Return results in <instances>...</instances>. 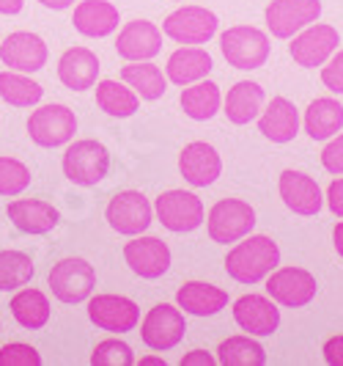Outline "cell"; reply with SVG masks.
<instances>
[{"label": "cell", "instance_id": "42", "mask_svg": "<svg viewBox=\"0 0 343 366\" xmlns=\"http://www.w3.org/2000/svg\"><path fill=\"white\" fill-rule=\"evenodd\" d=\"M324 361L329 366H343V336H332L324 342Z\"/></svg>", "mask_w": 343, "mask_h": 366}, {"label": "cell", "instance_id": "20", "mask_svg": "<svg viewBox=\"0 0 343 366\" xmlns=\"http://www.w3.org/2000/svg\"><path fill=\"white\" fill-rule=\"evenodd\" d=\"M236 325L250 336H272L280 325V309L272 297L264 295H242L234 303Z\"/></svg>", "mask_w": 343, "mask_h": 366}, {"label": "cell", "instance_id": "35", "mask_svg": "<svg viewBox=\"0 0 343 366\" xmlns=\"http://www.w3.org/2000/svg\"><path fill=\"white\" fill-rule=\"evenodd\" d=\"M36 273L34 259L22 251H0V292L25 287Z\"/></svg>", "mask_w": 343, "mask_h": 366}, {"label": "cell", "instance_id": "9", "mask_svg": "<svg viewBox=\"0 0 343 366\" xmlns=\"http://www.w3.org/2000/svg\"><path fill=\"white\" fill-rule=\"evenodd\" d=\"M105 218H108L110 229L118 232V234H143L145 229L151 226L154 218V209L140 190H121L110 199L108 209H105Z\"/></svg>", "mask_w": 343, "mask_h": 366}, {"label": "cell", "instance_id": "15", "mask_svg": "<svg viewBox=\"0 0 343 366\" xmlns=\"http://www.w3.org/2000/svg\"><path fill=\"white\" fill-rule=\"evenodd\" d=\"M47 44L44 39L31 34V31H17V34H9V36L0 41V61L14 69V72L34 74L39 69L47 66Z\"/></svg>", "mask_w": 343, "mask_h": 366}, {"label": "cell", "instance_id": "39", "mask_svg": "<svg viewBox=\"0 0 343 366\" xmlns=\"http://www.w3.org/2000/svg\"><path fill=\"white\" fill-rule=\"evenodd\" d=\"M322 66V83L332 94H343V50H335Z\"/></svg>", "mask_w": 343, "mask_h": 366}, {"label": "cell", "instance_id": "5", "mask_svg": "<svg viewBox=\"0 0 343 366\" xmlns=\"http://www.w3.org/2000/svg\"><path fill=\"white\" fill-rule=\"evenodd\" d=\"M253 226L255 209L242 199H220L206 215V232L220 245L247 237L253 232Z\"/></svg>", "mask_w": 343, "mask_h": 366}, {"label": "cell", "instance_id": "7", "mask_svg": "<svg viewBox=\"0 0 343 366\" xmlns=\"http://www.w3.org/2000/svg\"><path fill=\"white\" fill-rule=\"evenodd\" d=\"M187 333V322L181 309L170 306V303H157L154 309H148V314L140 322V339L148 350L157 352H168V350L179 347V342Z\"/></svg>", "mask_w": 343, "mask_h": 366}, {"label": "cell", "instance_id": "36", "mask_svg": "<svg viewBox=\"0 0 343 366\" xmlns=\"http://www.w3.org/2000/svg\"><path fill=\"white\" fill-rule=\"evenodd\" d=\"M31 184L28 165L17 157H0V196H19Z\"/></svg>", "mask_w": 343, "mask_h": 366}, {"label": "cell", "instance_id": "2", "mask_svg": "<svg viewBox=\"0 0 343 366\" xmlns=\"http://www.w3.org/2000/svg\"><path fill=\"white\" fill-rule=\"evenodd\" d=\"M220 50L234 69L253 72L270 58V36L253 25H234L220 34Z\"/></svg>", "mask_w": 343, "mask_h": 366}, {"label": "cell", "instance_id": "16", "mask_svg": "<svg viewBox=\"0 0 343 366\" xmlns=\"http://www.w3.org/2000/svg\"><path fill=\"white\" fill-rule=\"evenodd\" d=\"M277 190H280V199L289 207L291 212L297 215H319L322 207H324V196H322V187L316 184L313 177H307L302 171H283L280 174V182H277Z\"/></svg>", "mask_w": 343, "mask_h": 366}, {"label": "cell", "instance_id": "3", "mask_svg": "<svg viewBox=\"0 0 343 366\" xmlns=\"http://www.w3.org/2000/svg\"><path fill=\"white\" fill-rule=\"evenodd\" d=\"M110 171V152L105 144L93 141V138H83L69 144L63 152V174L72 184L80 187H93L99 184Z\"/></svg>", "mask_w": 343, "mask_h": 366}, {"label": "cell", "instance_id": "10", "mask_svg": "<svg viewBox=\"0 0 343 366\" xmlns=\"http://www.w3.org/2000/svg\"><path fill=\"white\" fill-rule=\"evenodd\" d=\"M338 44H341L338 28L324 25V22H310L307 28H302L300 34L291 36L289 53L300 66L316 69V66H322L327 58L338 50Z\"/></svg>", "mask_w": 343, "mask_h": 366}, {"label": "cell", "instance_id": "41", "mask_svg": "<svg viewBox=\"0 0 343 366\" xmlns=\"http://www.w3.org/2000/svg\"><path fill=\"white\" fill-rule=\"evenodd\" d=\"M324 202H327L329 212H332L335 218H343V179H335V182H329Z\"/></svg>", "mask_w": 343, "mask_h": 366}, {"label": "cell", "instance_id": "17", "mask_svg": "<svg viewBox=\"0 0 343 366\" xmlns=\"http://www.w3.org/2000/svg\"><path fill=\"white\" fill-rule=\"evenodd\" d=\"M124 259L129 270L145 281H154L170 267V248L160 237H138L124 245Z\"/></svg>", "mask_w": 343, "mask_h": 366}, {"label": "cell", "instance_id": "4", "mask_svg": "<svg viewBox=\"0 0 343 366\" xmlns=\"http://www.w3.org/2000/svg\"><path fill=\"white\" fill-rule=\"evenodd\" d=\"M47 284L61 303H83V300H88L96 287V270L91 262L80 257L61 259L53 264Z\"/></svg>", "mask_w": 343, "mask_h": 366}, {"label": "cell", "instance_id": "46", "mask_svg": "<svg viewBox=\"0 0 343 366\" xmlns=\"http://www.w3.org/2000/svg\"><path fill=\"white\" fill-rule=\"evenodd\" d=\"M332 242H335V251H338V257L343 259V220L335 226V232H332Z\"/></svg>", "mask_w": 343, "mask_h": 366}, {"label": "cell", "instance_id": "47", "mask_svg": "<svg viewBox=\"0 0 343 366\" xmlns=\"http://www.w3.org/2000/svg\"><path fill=\"white\" fill-rule=\"evenodd\" d=\"M140 366H165V358H157V355H145V358H140Z\"/></svg>", "mask_w": 343, "mask_h": 366}, {"label": "cell", "instance_id": "29", "mask_svg": "<svg viewBox=\"0 0 343 366\" xmlns=\"http://www.w3.org/2000/svg\"><path fill=\"white\" fill-rule=\"evenodd\" d=\"M179 105L184 110V116H190L193 122H209L215 116L220 105H222V94L220 86L212 80H198L181 89Z\"/></svg>", "mask_w": 343, "mask_h": 366}, {"label": "cell", "instance_id": "45", "mask_svg": "<svg viewBox=\"0 0 343 366\" xmlns=\"http://www.w3.org/2000/svg\"><path fill=\"white\" fill-rule=\"evenodd\" d=\"M44 9H55V11H63V9H69L74 6V0H39Z\"/></svg>", "mask_w": 343, "mask_h": 366}, {"label": "cell", "instance_id": "30", "mask_svg": "<svg viewBox=\"0 0 343 366\" xmlns=\"http://www.w3.org/2000/svg\"><path fill=\"white\" fill-rule=\"evenodd\" d=\"M121 80L127 83L132 92L138 94L140 99H160L168 92V77L163 74V69L151 61H127V66L121 69Z\"/></svg>", "mask_w": 343, "mask_h": 366}, {"label": "cell", "instance_id": "37", "mask_svg": "<svg viewBox=\"0 0 343 366\" xmlns=\"http://www.w3.org/2000/svg\"><path fill=\"white\" fill-rule=\"evenodd\" d=\"M91 364L93 366H132L135 364V355L132 347L121 339H105L99 342L93 352H91Z\"/></svg>", "mask_w": 343, "mask_h": 366}, {"label": "cell", "instance_id": "19", "mask_svg": "<svg viewBox=\"0 0 343 366\" xmlns=\"http://www.w3.org/2000/svg\"><path fill=\"white\" fill-rule=\"evenodd\" d=\"M179 171L184 182L193 187H209L217 182V177L222 174V160L217 154V149L206 141H193L181 149L179 154Z\"/></svg>", "mask_w": 343, "mask_h": 366}, {"label": "cell", "instance_id": "28", "mask_svg": "<svg viewBox=\"0 0 343 366\" xmlns=\"http://www.w3.org/2000/svg\"><path fill=\"white\" fill-rule=\"evenodd\" d=\"M343 127V105L332 97L313 99L305 110V132L313 141H329Z\"/></svg>", "mask_w": 343, "mask_h": 366}, {"label": "cell", "instance_id": "27", "mask_svg": "<svg viewBox=\"0 0 343 366\" xmlns=\"http://www.w3.org/2000/svg\"><path fill=\"white\" fill-rule=\"evenodd\" d=\"M176 303H179V309H184V314L212 317L228 306V292L215 284H206V281H187L176 292Z\"/></svg>", "mask_w": 343, "mask_h": 366}, {"label": "cell", "instance_id": "34", "mask_svg": "<svg viewBox=\"0 0 343 366\" xmlns=\"http://www.w3.org/2000/svg\"><path fill=\"white\" fill-rule=\"evenodd\" d=\"M0 97L14 108H31L44 97V89L25 72L9 69V72H0Z\"/></svg>", "mask_w": 343, "mask_h": 366}, {"label": "cell", "instance_id": "31", "mask_svg": "<svg viewBox=\"0 0 343 366\" xmlns=\"http://www.w3.org/2000/svg\"><path fill=\"white\" fill-rule=\"evenodd\" d=\"M9 309H11V317L28 330H39L50 322V300L41 290H19L11 297Z\"/></svg>", "mask_w": 343, "mask_h": 366}, {"label": "cell", "instance_id": "6", "mask_svg": "<svg viewBox=\"0 0 343 366\" xmlns=\"http://www.w3.org/2000/svg\"><path fill=\"white\" fill-rule=\"evenodd\" d=\"M77 132V116L66 105H41L28 116V135L36 147L53 149L69 144Z\"/></svg>", "mask_w": 343, "mask_h": 366}, {"label": "cell", "instance_id": "25", "mask_svg": "<svg viewBox=\"0 0 343 366\" xmlns=\"http://www.w3.org/2000/svg\"><path fill=\"white\" fill-rule=\"evenodd\" d=\"M212 55L206 53L198 44H187L168 58V66H165V77L176 86H190V83H198L206 74L212 72Z\"/></svg>", "mask_w": 343, "mask_h": 366}, {"label": "cell", "instance_id": "23", "mask_svg": "<svg viewBox=\"0 0 343 366\" xmlns=\"http://www.w3.org/2000/svg\"><path fill=\"white\" fill-rule=\"evenodd\" d=\"M258 129L272 144H289L300 132V113L286 97H275L267 110L258 113Z\"/></svg>", "mask_w": 343, "mask_h": 366}, {"label": "cell", "instance_id": "44", "mask_svg": "<svg viewBox=\"0 0 343 366\" xmlns=\"http://www.w3.org/2000/svg\"><path fill=\"white\" fill-rule=\"evenodd\" d=\"M25 0H0V14H19Z\"/></svg>", "mask_w": 343, "mask_h": 366}, {"label": "cell", "instance_id": "38", "mask_svg": "<svg viewBox=\"0 0 343 366\" xmlns=\"http://www.w3.org/2000/svg\"><path fill=\"white\" fill-rule=\"evenodd\" d=\"M0 366H41V355L31 345L11 342V345L0 347Z\"/></svg>", "mask_w": 343, "mask_h": 366}, {"label": "cell", "instance_id": "43", "mask_svg": "<svg viewBox=\"0 0 343 366\" xmlns=\"http://www.w3.org/2000/svg\"><path fill=\"white\" fill-rule=\"evenodd\" d=\"M217 358L215 355H209L206 350H193V352H187L184 358H181V366H215Z\"/></svg>", "mask_w": 343, "mask_h": 366}, {"label": "cell", "instance_id": "26", "mask_svg": "<svg viewBox=\"0 0 343 366\" xmlns=\"http://www.w3.org/2000/svg\"><path fill=\"white\" fill-rule=\"evenodd\" d=\"M264 108V89L253 83V80H239L234 83L225 99H222V113L231 124H250L253 119H258V113Z\"/></svg>", "mask_w": 343, "mask_h": 366}, {"label": "cell", "instance_id": "1", "mask_svg": "<svg viewBox=\"0 0 343 366\" xmlns=\"http://www.w3.org/2000/svg\"><path fill=\"white\" fill-rule=\"evenodd\" d=\"M280 264V248L267 234L236 239V245L225 257V273L239 284H258Z\"/></svg>", "mask_w": 343, "mask_h": 366}, {"label": "cell", "instance_id": "11", "mask_svg": "<svg viewBox=\"0 0 343 366\" xmlns=\"http://www.w3.org/2000/svg\"><path fill=\"white\" fill-rule=\"evenodd\" d=\"M163 34L176 44H206L217 34V14L203 6H181L165 17Z\"/></svg>", "mask_w": 343, "mask_h": 366}, {"label": "cell", "instance_id": "14", "mask_svg": "<svg viewBox=\"0 0 343 366\" xmlns=\"http://www.w3.org/2000/svg\"><path fill=\"white\" fill-rule=\"evenodd\" d=\"M88 320L108 333H129L140 322V309L124 295H96L88 300Z\"/></svg>", "mask_w": 343, "mask_h": 366}, {"label": "cell", "instance_id": "8", "mask_svg": "<svg viewBox=\"0 0 343 366\" xmlns=\"http://www.w3.org/2000/svg\"><path fill=\"white\" fill-rule=\"evenodd\" d=\"M316 292H319L316 278L302 267H275L267 275V295L286 309H302L313 303Z\"/></svg>", "mask_w": 343, "mask_h": 366}, {"label": "cell", "instance_id": "24", "mask_svg": "<svg viewBox=\"0 0 343 366\" xmlns=\"http://www.w3.org/2000/svg\"><path fill=\"white\" fill-rule=\"evenodd\" d=\"M9 220L25 234H47L58 226V209L50 202H39V199H17L6 207Z\"/></svg>", "mask_w": 343, "mask_h": 366}, {"label": "cell", "instance_id": "18", "mask_svg": "<svg viewBox=\"0 0 343 366\" xmlns=\"http://www.w3.org/2000/svg\"><path fill=\"white\" fill-rule=\"evenodd\" d=\"M163 50V31L148 22V19H132L127 22L118 39H116V53L124 61H151Z\"/></svg>", "mask_w": 343, "mask_h": 366}, {"label": "cell", "instance_id": "22", "mask_svg": "<svg viewBox=\"0 0 343 366\" xmlns=\"http://www.w3.org/2000/svg\"><path fill=\"white\" fill-rule=\"evenodd\" d=\"M72 22L83 36L102 39L118 28L121 14H118V6H113L110 0H80L74 6Z\"/></svg>", "mask_w": 343, "mask_h": 366}, {"label": "cell", "instance_id": "13", "mask_svg": "<svg viewBox=\"0 0 343 366\" xmlns=\"http://www.w3.org/2000/svg\"><path fill=\"white\" fill-rule=\"evenodd\" d=\"M322 14V0H272L264 11L267 28L275 39H291L316 22Z\"/></svg>", "mask_w": 343, "mask_h": 366}, {"label": "cell", "instance_id": "21", "mask_svg": "<svg viewBox=\"0 0 343 366\" xmlns=\"http://www.w3.org/2000/svg\"><path fill=\"white\" fill-rule=\"evenodd\" d=\"M99 58L88 47H69L58 61V80L72 92H88L99 80Z\"/></svg>", "mask_w": 343, "mask_h": 366}, {"label": "cell", "instance_id": "40", "mask_svg": "<svg viewBox=\"0 0 343 366\" xmlns=\"http://www.w3.org/2000/svg\"><path fill=\"white\" fill-rule=\"evenodd\" d=\"M322 165H324L329 174L343 177V132L324 147V152H322Z\"/></svg>", "mask_w": 343, "mask_h": 366}, {"label": "cell", "instance_id": "12", "mask_svg": "<svg viewBox=\"0 0 343 366\" xmlns=\"http://www.w3.org/2000/svg\"><path fill=\"white\" fill-rule=\"evenodd\" d=\"M154 209H157V218H160L165 229L176 232V234L195 232L203 223V218H206L203 202L190 190H168L157 199Z\"/></svg>", "mask_w": 343, "mask_h": 366}, {"label": "cell", "instance_id": "33", "mask_svg": "<svg viewBox=\"0 0 343 366\" xmlns=\"http://www.w3.org/2000/svg\"><path fill=\"white\" fill-rule=\"evenodd\" d=\"M217 361L222 366H264L267 350L255 342L253 336H228L217 347Z\"/></svg>", "mask_w": 343, "mask_h": 366}, {"label": "cell", "instance_id": "32", "mask_svg": "<svg viewBox=\"0 0 343 366\" xmlns=\"http://www.w3.org/2000/svg\"><path fill=\"white\" fill-rule=\"evenodd\" d=\"M96 105L113 119H129L140 108V97L118 80H99L96 83Z\"/></svg>", "mask_w": 343, "mask_h": 366}]
</instances>
